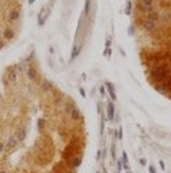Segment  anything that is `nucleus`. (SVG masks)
Listing matches in <instances>:
<instances>
[{
	"label": "nucleus",
	"instance_id": "1",
	"mask_svg": "<svg viewBox=\"0 0 171 173\" xmlns=\"http://www.w3.org/2000/svg\"><path fill=\"white\" fill-rule=\"evenodd\" d=\"M0 173L33 160L43 166L59 156L76 170L85 149L83 115L71 97L26 59L0 78Z\"/></svg>",
	"mask_w": 171,
	"mask_h": 173
},
{
	"label": "nucleus",
	"instance_id": "2",
	"mask_svg": "<svg viewBox=\"0 0 171 173\" xmlns=\"http://www.w3.org/2000/svg\"><path fill=\"white\" fill-rule=\"evenodd\" d=\"M132 19L148 81L171 98V0H132Z\"/></svg>",
	"mask_w": 171,
	"mask_h": 173
},
{
	"label": "nucleus",
	"instance_id": "3",
	"mask_svg": "<svg viewBox=\"0 0 171 173\" xmlns=\"http://www.w3.org/2000/svg\"><path fill=\"white\" fill-rule=\"evenodd\" d=\"M23 23L22 0H0V51L16 41Z\"/></svg>",
	"mask_w": 171,
	"mask_h": 173
},
{
	"label": "nucleus",
	"instance_id": "4",
	"mask_svg": "<svg viewBox=\"0 0 171 173\" xmlns=\"http://www.w3.org/2000/svg\"><path fill=\"white\" fill-rule=\"evenodd\" d=\"M150 172H151V173H155V169H154L153 166H150Z\"/></svg>",
	"mask_w": 171,
	"mask_h": 173
},
{
	"label": "nucleus",
	"instance_id": "5",
	"mask_svg": "<svg viewBox=\"0 0 171 173\" xmlns=\"http://www.w3.org/2000/svg\"><path fill=\"white\" fill-rule=\"evenodd\" d=\"M128 173H131V172H128Z\"/></svg>",
	"mask_w": 171,
	"mask_h": 173
}]
</instances>
